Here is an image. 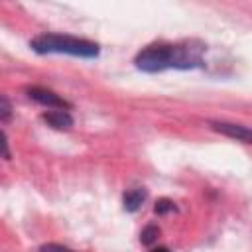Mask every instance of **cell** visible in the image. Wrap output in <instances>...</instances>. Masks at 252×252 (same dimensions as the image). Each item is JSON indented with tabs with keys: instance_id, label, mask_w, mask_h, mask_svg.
<instances>
[{
	"instance_id": "6da1fadb",
	"label": "cell",
	"mask_w": 252,
	"mask_h": 252,
	"mask_svg": "<svg viewBox=\"0 0 252 252\" xmlns=\"http://www.w3.org/2000/svg\"><path fill=\"white\" fill-rule=\"evenodd\" d=\"M203 51L205 45L199 41L181 45H150L136 55L134 63L146 73H159L165 69H195L203 65Z\"/></svg>"
},
{
	"instance_id": "7a4b0ae2",
	"label": "cell",
	"mask_w": 252,
	"mask_h": 252,
	"mask_svg": "<svg viewBox=\"0 0 252 252\" xmlns=\"http://www.w3.org/2000/svg\"><path fill=\"white\" fill-rule=\"evenodd\" d=\"M30 47L35 53H67L75 57H96L100 51L93 41L59 33H41L30 41Z\"/></svg>"
},
{
	"instance_id": "3957f363",
	"label": "cell",
	"mask_w": 252,
	"mask_h": 252,
	"mask_svg": "<svg viewBox=\"0 0 252 252\" xmlns=\"http://www.w3.org/2000/svg\"><path fill=\"white\" fill-rule=\"evenodd\" d=\"M26 93H28V96H30L32 100H35L37 104H43V106H47V108H55V110H69V108H71V104H69L65 98H61L57 93H53V91H49V89H43V87H30V89H26Z\"/></svg>"
},
{
	"instance_id": "277c9868",
	"label": "cell",
	"mask_w": 252,
	"mask_h": 252,
	"mask_svg": "<svg viewBox=\"0 0 252 252\" xmlns=\"http://www.w3.org/2000/svg\"><path fill=\"white\" fill-rule=\"evenodd\" d=\"M211 128L228 136V138H234V140H240V142H246V144H252V128L248 126H242V124H232V122H217L213 120L211 122Z\"/></svg>"
},
{
	"instance_id": "5b68a950",
	"label": "cell",
	"mask_w": 252,
	"mask_h": 252,
	"mask_svg": "<svg viewBox=\"0 0 252 252\" xmlns=\"http://www.w3.org/2000/svg\"><path fill=\"white\" fill-rule=\"evenodd\" d=\"M41 118L55 130H69L73 126V116L67 110H47L41 114Z\"/></svg>"
},
{
	"instance_id": "8992f818",
	"label": "cell",
	"mask_w": 252,
	"mask_h": 252,
	"mask_svg": "<svg viewBox=\"0 0 252 252\" xmlns=\"http://www.w3.org/2000/svg\"><path fill=\"white\" fill-rule=\"evenodd\" d=\"M146 201V191L144 189H130V191H126L124 193V197H122V203H124V211H128V213H134V211H138L140 207H142V203Z\"/></svg>"
},
{
	"instance_id": "52a82bcc",
	"label": "cell",
	"mask_w": 252,
	"mask_h": 252,
	"mask_svg": "<svg viewBox=\"0 0 252 252\" xmlns=\"http://www.w3.org/2000/svg\"><path fill=\"white\" fill-rule=\"evenodd\" d=\"M158 236H159V228L156 224H148L142 230V234H140V242L146 244V246H150V244H154L158 240Z\"/></svg>"
},
{
	"instance_id": "ba28073f",
	"label": "cell",
	"mask_w": 252,
	"mask_h": 252,
	"mask_svg": "<svg viewBox=\"0 0 252 252\" xmlns=\"http://www.w3.org/2000/svg\"><path fill=\"white\" fill-rule=\"evenodd\" d=\"M154 211H156L158 215H167V213L177 211V207H175V203H173V201H169V199H159V201L156 203Z\"/></svg>"
},
{
	"instance_id": "9c48e42d",
	"label": "cell",
	"mask_w": 252,
	"mask_h": 252,
	"mask_svg": "<svg viewBox=\"0 0 252 252\" xmlns=\"http://www.w3.org/2000/svg\"><path fill=\"white\" fill-rule=\"evenodd\" d=\"M12 116V106H10V100L6 96L0 98V120L2 122H8Z\"/></svg>"
},
{
	"instance_id": "30bf717a",
	"label": "cell",
	"mask_w": 252,
	"mask_h": 252,
	"mask_svg": "<svg viewBox=\"0 0 252 252\" xmlns=\"http://www.w3.org/2000/svg\"><path fill=\"white\" fill-rule=\"evenodd\" d=\"M39 252H73V250L63 244H57V242H47V244L39 246Z\"/></svg>"
},
{
	"instance_id": "8fae6325",
	"label": "cell",
	"mask_w": 252,
	"mask_h": 252,
	"mask_svg": "<svg viewBox=\"0 0 252 252\" xmlns=\"http://www.w3.org/2000/svg\"><path fill=\"white\" fill-rule=\"evenodd\" d=\"M2 138H4V158L10 159V152H8V136H6V132H2Z\"/></svg>"
},
{
	"instance_id": "7c38bea8",
	"label": "cell",
	"mask_w": 252,
	"mask_h": 252,
	"mask_svg": "<svg viewBox=\"0 0 252 252\" xmlns=\"http://www.w3.org/2000/svg\"><path fill=\"white\" fill-rule=\"evenodd\" d=\"M150 252H169V250H167L165 246H158V248H152Z\"/></svg>"
}]
</instances>
